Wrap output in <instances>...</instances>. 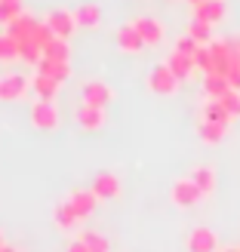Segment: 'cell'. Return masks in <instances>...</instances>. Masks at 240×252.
Instances as JSON below:
<instances>
[{"label": "cell", "mask_w": 240, "mask_h": 252, "mask_svg": "<svg viewBox=\"0 0 240 252\" xmlns=\"http://www.w3.org/2000/svg\"><path fill=\"white\" fill-rule=\"evenodd\" d=\"M31 90V80L19 71H6L0 74V102H22Z\"/></svg>", "instance_id": "6da1fadb"}, {"label": "cell", "mask_w": 240, "mask_h": 252, "mask_svg": "<svg viewBox=\"0 0 240 252\" xmlns=\"http://www.w3.org/2000/svg\"><path fill=\"white\" fill-rule=\"evenodd\" d=\"M31 126L40 132H53L59 129V108L56 102H46V98H37V102L31 105Z\"/></svg>", "instance_id": "7a4b0ae2"}, {"label": "cell", "mask_w": 240, "mask_h": 252, "mask_svg": "<svg viewBox=\"0 0 240 252\" xmlns=\"http://www.w3.org/2000/svg\"><path fill=\"white\" fill-rule=\"evenodd\" d=\"M179 77L170 71V65L163 62V65H157V68H151V74H148V90L151 93H157V95H172V93H179Z\"/></svg>", "instance_id": "3957f363"}, {"label": "cell", "mask_w": 240, "mask_h": 252, "mask_svg": "<svg viewBox=\"0 0 240 252\" xmlns=\"http://www.w3.org/2000/svg\"><path fill=\"white\" fill-rule=\"evenodd\" d=\"M170 200H172V206H179V209H191L204 200V194H200V188L191 179H179L170 191Z\"/></svg>", "instance_id": "277c9868"}, {"label": "cell", "mask_w": 240, "mask_h": 252, "mask_svg": "<svg viewBox=\"0 0 240 252\" xmlns=\"http://www.w3.org/2000/svg\"><path fill=\"white\" fill-rule=\"evenodd\" d=\"M43 22L56 37H62V40H68L74 34V28H77V19H74V12H68V9H49Z\"/></svg>", "instance_id": "5b68a950"}, {"label": "cell", "mask_w": 240, "mask_h": 252, "mask_svg": "<svg viewBox=\"0 0 240 252\" xmlns=\"http://www.w3.org/2000/svg\"><path fill=\"white\" fill-rule=\"evenodd\" d=\"M185 249L188 252H219V237L212 228H194L191 234H188V240H185Z\"/></svg>", "instance_id": "8992f818"}, {"label": "cell", "mask_w": 240, "mask_h": 252, "mask_svg": "<svg viewBox=\"0 0 240 252\" xmlns=\"http://www.w3.org/2000/svg\"><path fill=\"white\" fill-rule=\"evenodd\" d=\"M83 102L96 105V108H108L114 102V90H111L105 80H86L83 83Z\"/></svg>", "instance_id": "52a82bcc"}, {"label": "cell", "mask_w": 240, "mask_h": 252, "mask_svg": "<svg viewBox=\"0 0 240 252\" xmlns=\"http://www.w3.org/2000/svg\"><path fill=\"white\" fill-rule=\"evenodd\" d=\"M74 120H77L86 132H96V129H102L105 126V108H96V105H86V102H80L77 108H74Z\"/></svg>", "instance_id": "ba28073f"}, {"label": "cell", "mask_w": 240, "mask_h": 252, "mask_svg": "<svg viewBox=\"0 0 240 252\" xmlns=\"http://www.w3.org/2000/svg\"><path fill=\"white\" fill-rule=\"evenodd\" d=\"M133 28L145 40V46H157L163 40V22L154 19V16H138V19H133Z\"/></svg>", "instance_id": "9c48e42d"}, {"label": "cell", "mask_w": 240, "mask_h": 252, "mask_svg": "<svg viewBox=\"0 0 240 252\" xmlns=\"http://www.w3.org/2000/svg\"><path fill=\"white\" fill-rule=\"evenodd\" d=\"M68 203L74 206V212H77L80 219H90L96 212V206H99V197L93 194V188H74L68 194Z\"/></svg>", "instance_id": "30bf717a"}, {"label": "cell", "mask_w": 240, "mask_h": 252, "mask_svg": "<svg viewBox=\"0 0 240 252\" xmlns=\"http://www.w3.org/2000/svg\"><path fill=\"white\" fill-rule=\"evenodd\" d=\"M53 221H56V228L59 231H77L80 228V216H77V212H74V206L68 203V197L65 200H59V203H56V209H53Z\"/></svg>", "instance_id": "8fae6325"}, {"label": "cell", "mask_w": 240, "mask_h": 252, "mask_svg": "<svg viewBox=\"0 0 240 252\" xmlns=\"http://www.w3.org/2000/svg\"><path fill=\"white\" fill-rule=\"evenodd\" d=\"M93 194L99 200H117L120 197V179L114 172H99L93 179Z\"/></svg>", "instance_id": "7c38bea8"}, {"label": "cell", "mask_w": 240, "mask_h": 252, "mask_svg": "<svg viewBox=\"0 0 240 252\" xmlns=\"http://www.w3.org/2000/svg\"><path fill=\"white\" fill-rule=\"evenodd\" d=\"M117 46H120V53H130V56H136V53H142V49H145V40L133 28V22L117 28Z\"/></svg>", "instance_id": "4fadbf2b"}, {"label": "cell", "mask_w": 240, "mask_h": 252, "mask_svg": "<svg viewBox=\"0 0 240 252\" xmlns=\"http://www.w3.org/2000/svg\"><path fill=\"white\" fill-rule=\"evenodd\" d=\"M188 179L200 188V194H204V197H212V194H216V169H212V166H204V163H200V166L191 169V175H188Z\"/></svg>", "instance_id": "5bb4252c"}, {"label": "cell", "mask_w": 240, "mask_h": 252, "mask_svg": "<svg viewBox=\"0 0 240 252\" xmlns=\"http://www.w3.org/2000/svg\"><path fill=\"white\" fill-rule=\"evenodd\" d=\"M194 19L206 22V25H219L225 19V0H206V3L194 6Z\"/></svg>", "instance_id": "9a60e30c"}, {"label": "cell", "mask_w": 240, "mask_h": 252, "mask_svg": "<svg viewBox=\"0 0 240 252\" xmlns=\"http://www.w3.org/2000/svg\"><path fill=\"white\" fill-rule=\"evenodd\" d=\"M167 65H170V71H172L179 80H188V77L194 74L197 62H194L191 56H185V53H175V49H172V53H170V59H167Z\"/></svg>", "instance_id": "2e32d148"}, {"label": "cell", "mask_w": 240, "mask_h": 252, "mask_svg": "<svg viewBox=\"0 0 240 252\" xmlns=\"http://www.w3.org/2000/svg\"><path fill=\"white\" fill-rule=\"evenodd\" d=\"M200 120H209V123H222V126H231V114L222 108V102H216V98H206L204 108H200Z\"/></svg>", "instance_id": "e0dca14e"}, {"label": "cell", "mask_w": 240, "mask_h": 252, "mask_svg": "<svg viewBox=\"0 0 240 252\" xmlns=\"http://www.w3.org/2000/svg\"><path fill=\"white\" fill-rule=\"evenodd\" d=\"M37 74H46V77H53L56 83H65L71 77V62H53V59H43L40 65H37Z\"/></svg>", "instance_id": "ac0fdd59"}, {"label": "cell", "mask_w": 240, "mask_h": 252, "mask_svg": "<svg viewBox=\"0 0 240 252\" xmlns=\"http://www.w3.org/2000/svg\"><path fill=\"white\" fill-rule=\"evenodd\" d=\"M31 90L37 93V98L56 102V93L62 90V83H56L53 77H46V74H34V80H31Z\"/></svg>", "instance_id": "d6986e66"}, {"label": "cell", "mask_w": 240, "mask_h": 252, "mask_svg": "<svg viewBox=\"0 0 240 252\" xmlns=\"http://www.w3.org/2000/svg\"><path fill=\"white\" fill-rule=\"evenodd\" d=\"M228 90H234V86L228 83V77H222V74H206V77H204V93H206V98H216V102H219Z\"/></svg>", "instance_id": "ffe728a7"}, {"label": "cell", "mask_w": 240, "mask_h": 252, "mask_svg": "<svg viewBox=\"0 0 240 252\" xmlns=\"http://www.w3.org/2000/svg\"><path fill=\"white\" fill-rule=\"evenodd\" d=\"M74 19H77L80 28H99V22H102V9L96 3H83L74 9Z\"/></svg>", "instance_id": "44dd1931"}, {"label": "cell", "mask_w": 240, "mask_h": 252, "mask_svg": "<svg viewBox=\"0 0 240 252\" xmlns=\"http://www.w3.org/2000/svg\"><path fill=\"white\" fill-rule=\"evenodd\" d=\"M197 132H200V142H206V145H219L222 138L228 135V126H222V123H209V120H200Z\"/></svg>", "instance_id": "7402d4cb"}, {"label": "cell", "mask_w": 240, "mask_h": 252, "mask_svg": "<svg viewBox=\"0 0 240 252\" xmlns=\"http://www.w3.org/2000/svg\"><path fill=\"white\" fill-rule=\"evenodd\" d=\"M43 59H53V62H68V59H71L68 40H62V37H53V40H49V46L43 49Z\"/></svg>", "instance_id": "603a6c76"}, {"label": "cell", "mask_w": 240, "mask_h": 252, "mask_svg": "<svg viewBox=\"0 0 240 252\" xmlns=\"http://www.w3.org/2000/svg\"><path fill=\"white\" fill-rule=\"evenodd\" d=\"M80 240L86 243V249H90V252H111L108 237H105V234H99V231H83V234H80Z\"/></svg>", "instance_id": "cb8c5ba5"}, {"label": "cell", "mask_w": 240, "mask_h": 252, "mask_svg": "<svg viewBox=\"0 0 240 252\" xmlns=\"http://www.w3.org/2000/svg\"><path fill=\"white\" fill-rule=\"evenodd\" d=\"M188 37H194L200 46H206L212 40V25L200 22V19H191V25H188Z\"/></svg>", "instance_id": "d4e9b609"}, {"label": "cell", "mask_w": 240, "mask_h": 252, "mask_svg": "<svg viewBox=\"0 0 240 252\" xmlns=\"http://www.w3.org/2000/svg\"><path fill=\"white\" fill-rule=\"evenodd\" d=\"M16 59H19V40L9 37V34H0V62L9 65V62H16Z\"/></svg>", "instance_id": "484cf974"}, {"label": "cell", "mask_w": 240, "mask_h": 252, "mask_svg": "<svg viewBox=\"0 0 240 252\" xmlns=\"http://www.w3.org/2000/svg\"><path fill=\"white\" fill-rule=\"evenodd\" d=\"M22 12L25 9H22L19 0H0V25H6V28H9V25L22 16Z\"/></svg>", "instance_id": "4316f807"}, {"label": "cell", "mask_w": 240, "mask_h": 252, "mask_svg": "<svg viewBox=\"0 0 240 252\" xmlns=\"http://www.w3.org/2000/svg\"><path fill=\"white\" fill-rule=\"evenodd\" d=\"M219 102H222V108L228 111L231 117H240V90H228Z\"/></svg>", "instance_id": "83f0119b"}, {"label": "cell", "mask_w": 240, "mask_h": 252, "mask_svg": "<svg viewBox=\"0 0 240 252\" xmlns=\"http://www.w3.org/2000/svg\"><path fill=\"white\" fill-rule=\"evenodd\" d=\"M172 49H175V53H185V56H191V59H194V56L200 53V43L194 40V37H188V34H185V37H179V40H175Z\"/></svg>", "instance_id": "f1b7e54d"}, {"label": "cell", "mask_w": 240, "mask_h": 252, "mask_svg": "<svg viewBox=\"0 0 240 252\" xmlns=\"http://www.w3.org/2000/svg\"><path fill=\"white\" fill-rule=\"evenodd\" d=\"M68 252H90V249H86L83 240H71V243H68Z\"/></svg>", "instance_id": "f546056e"}, {"label": "cell", "mask_w": 240, "mask_h": 252, "mask_svg": "<svg viewBox=\"0 0 240 252\" xmlns=\"http://www.w3.org/2000/svg\"><path fill=\"white\" fill-rule=\"evenodd\" d=\"M0 252H19V249H16V246H6V243H3V246H0Z\"/></svg>", "instance_id": "4dcf8cb0"}, {"label": "cell", "mask_w": 240, "mask_h": 252, "mask_svg": "<svg viewBox=\"0 0 240 252\" xmlns=\"http://www.w3.org/2000/svg\"><path fill=\"white\" fill-rule=\"evenodd\" d=\"M219 252H240L237 246H225V249H219Z\"/></svg>", "instance_id": "1f68e13d"}, {"label": "cell", "mask_w": 240, "mask_h": 252, "mask_svg": "<svg viewBox=\"0 0 240 252\" xmlns=\"http://www.w3.org/2000/svg\"><path fill=\"white\" fill-rule=\"evenodd\" d=\"M191 3H194V6H200V3H206V0H191Z\"/></svg>", "instance_id": "d6a6232c"}, {"label": "cell", "mask_w": 240, "mask_h": 252, "mask_svg": "<svg viewBox=\"0 0 240 252\" xmlns=\"http://www.w3.org/2000/svg\"><path fill=\"white\" fill-rule=\"evenodd\" d=\"M0 246H3V234H0Z\"/></svg>", "instance_id": "836d02e7"}]
</instances>
